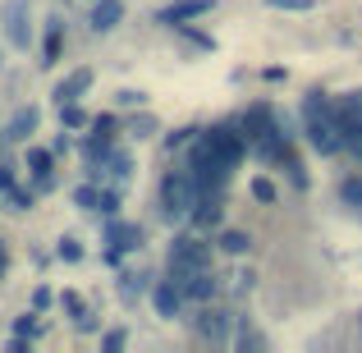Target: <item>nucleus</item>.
Returning a JSON list of instances; mask_svg holds the SVG:
<instances>
[{"mask_svg": "<svg viewBox=\"0 0 362 353\" xmlns=\"http://www.w3.org/2000/svg\"><path fill=\"white\" fill-rule=\"evenodd\" d=\"M303 129H308V142L321 156L339 151V120H335V101L326 92H308L303 97Z\"/></svg>", "mask_w": 362, "mask_h": 353, "instance_id": "nucleus-1", "label": "nucleus"}, {"mask_svg": "<svg viewBox=\"0 0 362 353\" xmlns=\"http://www.w3.org/2000/svg\"><path fill=\"white\" fill-rule=\"evenodd\" d=\"M243 142L257 151L262 161H284V142H280V124L271 120L266 106H252L243 115Z\"/></svg>", "mask_w": 362, "mask_h": 353, "instance_id": "nucleus-2", "label": "nucleus"}, {"mask_svg": "<svg viewBox=\"0 0 362 353\" xmlns=\"http://www.w3.org/2000/svg\"><path fill=\"white\" fill-rule=\"evenodd\" d=\"M197 197H202V184L193 179V170H170V175L160 179V207H165L170 221H184V216H193Z\"/></svg>", "mask_w": 362, "mask_h": 353, "instance_id": "nucleus-3", "label": "nucleus"}, {"mask_svg": "<svg viewBox=\"0 0 362 353\" xmlns=\"http://www.w3.org/2000/svg\"><path fill=\"white\" fill-rule=\"evenodd\" d=\"M188 170H193V179L202 184V193H211V188H225V179H230L234 166H225V161L206 147V138H197L193 156H188Z\"/></svg>", "mask_w": 362, "mask_h": 353, "instance_id": "nucleus-4", "label": "nucleus"}, {"mask_svg": "<svg viewBox=\"0 0 362 353\" xmlns=\"http://www.w3.org/2000/svg\"><path fill=\"white\" fill-rule=\"evenodd\" d=\"M206 266H211V248H206L202 238L184 234V238L170 243V275H179V271H206Z\"/></svg>", "mask_w": 362, "mask_h": 353, "instance_id": "nucleus-5", "label": "nucleus"}, {"mask_svg": "<svg viewBox=\"0 0 362 353\" xmlns=\"http://www.w3.org/2000/svg\"><path fill=\"white\" fill-rule=\"evenodd\" d=\"M202 138H206V147H211L216 156L225 161V166H239V161H243V151H247L243 133H234L230 124H211V129H206Z\"/></svg>", "mask_w": 362, "mask_h": 353, "instance_id": "nucleus-6", "label": "nucleus"}, {"mask_svg": "<svg viewBox=\"0 0 362 353\" xmlns=\"http://www.w3.org/2000/svg\"><path fill=\"white\" fill-rule=\"evenodd\" d=\"M5 37H9V46H18V51H28V46H33L28 0H9V5H5Z\"/></svg>", "mask_w": 362, "mask_h": 353, "instance_id": "nucleus-7", "label": "nucleus"}, {"mask_svg": "<svg viewBox=\"0 0 362 353\" xmlns=\"http://www.w3.org/2000/svg\"><path fill=\"white\" fill-rule=\"evenodd\" d=\"M170 280H175L179 294H184V299H193V303H206V299L216 294L211 271H179V275H170Z\"/></svg>", "mask_w": 362, "mask_h": 353, "instance_id": "nucleus-8", "label": "nucleus"}, {"mask_svg": "<svg viewBox=\"0 0 362 353\" xmlns=\"http://www.w3.org/2000/svg\"><path fill=\"white\" fill-rule=\"evenodd\" d=\"M37 124H42V110H37V106H18L14 115H9V124H5L0 138H5V142H23V138L37 133Z\"/></svg>", "mask_w": 362, "mask_h": 353, "instance_id": "nucleus-9", "label": "nucleus"}, {"mask_svg": "<svg viewBox=\"0 0 362 353\" xmlns=\"http://www.w3.org/2000/svg\"><path fill=\"white\" fill-rule=\"evenodd\" d=\"M28 170H33L37 188H51V184H55V151H46V147H28Z\"/></svg>", "mask_w": 362, "mask_h": 353, "instance_id": "nucleus-10", "label": "nucleus"}, {"mask_svg": "<svg viewBox=\"0 0 362 353\" xmlns=\"http://www.w3.org/2000/svg\"><path fill=\"white\" fill-rule=\"evenodd\" d=\"M206 9H211V0H175V5H165V9H160V23L179 28V23H188V18L206 14Z\"/></svg>", "mask_w": 362, "mask_h": 353, "instance_id": "nucleus-11", "label": "nucleus"}, {"mask_svg": "<svg viewBox=\"0 0 362 353\" xmlns=\"http://www.w3.org/2000/svg\"><path fill=\"white\" fill-rule=\"evenodd\" d=\"M106 243H110V253H129V248L142 243V230L129 225V221H110L106 225Z\"/></svg>", "mask_w": 362, "mask_h": 353, "instance_id": "nucleus-12", "label": "nucleus"}, {"mask_svg": "<svg viewBox=\"0 0 362 353\" xmlns=\"http://www.w3.org/2000/svg\"><path fill=\"white\" fill-rule=\"evenodd\" d=\"M151 308H156L160 317H179V308H184V294H179V284H175V280L156 284V289H151Z\"/></svg>", "mask_w": 362, "mask_h": 353, "instance_id": "nucleus-13", "label": "nucleus"}, {"mask_svg": "<svg viewBox=\"0 0 362 353\" xmlns=\"http://www.w3.org/2000/svg\"><path fill=\"white\" fill-rule=\"evenodd\" d=\"M88 88H92V69H74L69 79L55 83V101H60V106H64V101H78Z\"/></svg>", "mask_w": 362, "mask_h": 353, "instance_id": "nucleus-14", "label": "nucleus"}, {"mask_svg": "<svg viewBox=\"0 0 362 353\" xmlns=\"http://www.w3.org/2000/svg\"><path fill=\"white\" fill-rule=\"evenodd\" d=\"M119 18H124V5H119V0H97V9H92V28H97V33H110Z\"/></svg>", "mask_w": 362, "mask_h": 353, "instance_id": "nucleus-15", "label": "nucleus"}, {"mask_svg": "<svg viewBox=\"0 0 362 353\" xmlns=\"http://www.w3.org/2000/svg\"><path fill=\"white\" fill-rule=\"evenodd\" d=\"M188 221L197 225V230H216L221 225V202H211V197H197V207H193V216Z\"/></svg>", "mask_w": 362, "mask_h": 353, "instance_id": "nucleus-16", "label": "nucleus"}, {"mask_svg": "<svg viewBox=\"0 0 362 353\" xmlns=\"http://www.w3.org/2000/svg\"><path fill=\"white\" fill-rule=\"evenodd\" d=\"M60 37H64L60 18H51V23H46V42H42V69H51V64L60 60Z\"/></svg>", "mask_w": 362, "mask_h": 353, "instance_id": "nucleus-17", "label": "nucleus"}, {"mask_svg": "<svg viewBox=\"0 0 362 353\" xmlns=\"http://www.w3.org/2000/svg\"><path fill=\"white\" fill-rule=\"evenodd\" d=\"M60 124H64V129H88L92 115L78 106V101H64V106H60Z\"/></svg>", "mask_w": 362, "mask_h": 353, "instance_id": "nucleus-18", "label": "nucleus"}, {"mask_svg": "<svg viewBox=\"0 0 362 353\" xmlns=\"http://www.w3.org/2000/svg\"><path fill=\"white\" fill-rule=\"evenodd\" d=\"M83 156H88L92 166H101V161L110 156V138H106V133H92V138L83 142Z\"/></svg>", "mask_w": 362, "mask_h": 353, "instance_id": "nucleus-19", "label": "nucleus"}, {"mask_svg": "<svg viewBox=\"0 0 362 353\" xmlns=\"http://www.w3.org/2000/svg\"><path fill=\"white\" fill-rule=\"evenodd\" d=\"M5 207H9V212H28V207H33V188L9 184V188H5Z\"/></svg>", "mask_w": 362, "mask_h": 353, "instance_id": "nucleus-20", "label": "nucleus"}, {"mask_svg": "<svg viewBox=\"0 0 362 353\" xmlns=\"http://www.w3.org/2000/svg\"><path fill=\"white\" fill-rule=\"evenodd\" d=\"M101 166H106V175L110 179H129V170H133V161L124 156V151H110L106 161H101Z\"/></svg>", "mask_w": 362, "mask_h": 353, "instance_id": "nucleus-21", "label": "nucleus"}, {"mask_svg": "<svg viewBox=\"0 0 362 353\" xmlns=\"http://www.w3.org/2000/svg\"><path fill=\"white\" fill-rule=\"evenodd\" d=\"M74 202H78V207H88V212H97V207H101V188L78 184V188H74Z\"/></svg>", "mask_w": 362, "mask_h": 353, "instance_id": "nucleus-22", "label": "nucleus"}, {"mask_svg": "<svg viewBox=\"0 0 362 353\" xmlns=\"http://www.w3.org/2000/svg\"><path fill=\"white\" fill-rule=\"evenodd\" d=\"M339 197H344L349 207H362V179H358V175H349L344 184H339Z\"/></svg>", "mask_w": 362, "mask_h": 353, "instance_id": "nucleus-23", "label": "nucleus"}, {"mask_svg": "<svg viewBox=\"0 0 362 353\" xmlns=\"http://www.w3.org/2000/svg\"><path fill=\"white\" fill-rule=\"evenodd\" d=\"M14 335H18V340H37V335H42V326H37V312H28V317L14 321Z\"/></svg>", "mask_w": 362, "mask_h": 353, "instance_id": "nucleus-24", "label": "nucleus"}, {"mask_svg": "<svg viewBox=\"0 0 362 353\" xmlns=\"http://www.w3.org/2000/svg\"><path fill=\"white\" fill-rule=\"evenodd\" d=\"M197 330H202V335H211V340H225V321L216 317V312H206V317L197 321Z\"/></svg>", "mask_w": 362, "mask_h": 353, "instance_id": "nucleus-25", "label": "nucleus"}, {"mask_svg": "<svg viewBox=\"0 0 362 353\" xmlns=\"http://www.w3.org/2000/svg\"><path fill=\"white\" fill-rule=\"evenodd\" d=\"M271 9H289V14H308V9H317V0H266Z\"/></svg>", "mask_w": 362, "mask_h": 353, "instance_id": "nucleus-26", "label": "nucleus"}, {"mask_svg": "<svg viewBox=\"0 0 362 353\" xmlns=\"http://www.w3.org/2000/svg\"><path fill=\"white\" fill-rule=\"evenodd\" d=\"M247 243H252V238H247V234H221V248H225V253H247Z\"/></svg>", "mask_w": 362, "mask_h": 353, "instance_id": "nucleus-27", "label": "nucleus"}, {"mask_svg": "<svg viewBox=\"0 0 362 353\" xmlns=\"http://www.w3.org/2000/svg\"><path fill=\"white\" fill-rule=\"evenodd\" d=\"M60 257L64 262H83V243L78 238H60Z\"/></svg>", "mask_w": 362, "mask_h": 353, "instance_id": "nucleus-28", "label": "nucleus"}, {"mask_svg": "<svg viewBox=\"0 0 362 353\" xmlns=\"http://www.w3.org/2000/svg\"><path fill=\"white\" fill-rule=\"evenodd\" d=\"M252 197H257V202H275V188H271V179H252Z\"/></svg>", "mask_w": 362, "mask_h": 353, "instance_id": "nucleus-29", "label": "nucleus"}, {"mask_svg": "<svg viewBox=\"0 0 362 353\" xmlns=\"http://www.w3.org/2000/svg\"><path fill=\"white\" fill-rule=\"evenodd\" d=\"M97 212H106V216L119 212V193H115V188H106V193H101V207H97Z\"/></svg>", "mask_w": 362, "mask_h": 353, "instance_id": "nucleus-30", "label": "nucleus"}, {"mask_svg": "<svg viewBox=\"0 0 362 353\" xmlns=\"http://www.w3.org/2000/svg\"><path fill=\"white\" fill-rule=\"evenodd\" d=\"M124 340H129L124 330H110V335L101 340V349H106V353H119V349H124Z\"/></svg>", "mask_w": 362, "mask_h": 353, "instance_id": "nucleus-31", "label": "nucleus"}, {"mask_svg": "<svg viewBox=\"0 0 362 353\" xmlns=\"http://www.w3.org/2000/svg\"><path fill=\"white\" fill-rule=\"evenodd\" d=\"M92 129L106 133V138H115V115H97V120H92Z\"/></svg>", "mask_w": 362, "mask_h": 353, "instance_id": "nucleus-32", "label": "nucleus"}, {"mask_svg": "<svg viewBox=\"0 0 362 353\" xmlns=\"http://www.w3.org/2000/svg\"><path fill=\"white\" fill-rule=\"evenodd\" d=\"M33 308H37V312L51 308V289H37V294H33Z\"/></svg>", "mask_w": 362, "mask_h": 353, "instance_id": "nucleus-33", "label": "nucleus"}, {"mask_svg": "<svg viewBox=\"0 0 362 353\" xmlns=\"http://www.w3.org/2000/svg\"><path fill=\"white\" fill-rule=\"evenodd\" d=\"M9 184H14V170H9V166H5V161H0V193H5V188H9Z\"/></svg>", "mask_w": 362, "mask_h": 353, "instance_id": "nucleus-34", "label": "nucleus"}, {"mask_svg": "<svg viewBox=\"0 0 362 353\" xmlns=\"http://www.w3.org/2000/svg\"><path fill=\"white\" fill-rule=\"evenodd\" d=\"M119 106H142V92H119Z\"/></svg>", "mask_w": 362, "mask_h": 353, "instance_id": "nucleus-35", "label": "nucleus"}, {"mask_svg": "<svg viewBox=\"0 0 362 353\" xmlns=\"http://www.w3.org/2000/svg\"><path fill=\"white\" fill-rule=\"evenodd\" d=\"M5 271H9V248L0 243V280H5Z\"/></svg>", "mask_w": 362, "mask_h": 353, "instance_id": "nucleus-36", "label": "nucleus"}]
</instances>
